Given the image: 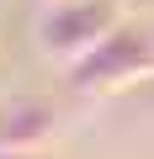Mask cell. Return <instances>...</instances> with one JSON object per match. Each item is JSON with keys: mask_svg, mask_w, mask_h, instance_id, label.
Listing matches in <instances>:
<instances>
[{"mask_svg": "<svg viewBox=\"0 0 154 159\" xmlns=\"http://www.w3.org/2000/svg\"><path fill=\"white\" fill-rule=\"evenodd\" d=\"M128 21L122 0H48L37 16V48L53 64H80L91 58L117 27Z\"/></svg>", "mask_w": 154, "mask_h": 159, "instance_id": "obj_1", "label": "cell"}, {"mask_svg": "<svg viewBox=\"0 0 154 159\" xmlns=\"http://www.w3.org/2000/svg\"><path fill=\"white\" fill-rule=\"evenodd\" d=\"M154 74V27H138V21H122L91 58L74 64L69 85L80 96H106V90H122L133 80H149Z\"/></svg>", "mask_w": 154, "mask_h": 159, "instance_id": "obj_2", "label": "cell"}, {"mask_svg": "<svg viewBox=\"0 0 154 159\" xmlns=\"http://www.w3.org/2000/svg\"><path fill=\"white\" fill-rule=\"evenodd\" d=\"M0 159H37V148H0Z\"/></svg>", "mask_w": 154, "mask_h": 159, "instance_id": "obj_3", "label": "cell"}]
</instances>
